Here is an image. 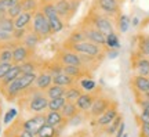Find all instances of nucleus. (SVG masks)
Listing matches in <instances>:
<instances>
[{
    "instance_id": "e433bc0d",
    "label": "nucleus",
    "mask_w": 149,
    "mask_h": 137,
    "mask_svg": "<svg viewBox=\"0 0 149 137\" xmlns=\"http://www.w3.org/2000/svg\"><path fill=\"white\" fill-rule=\"evenodd\" d=\"M22 11H24V8H22V4H21V1L19 3H17V4L14 6H11L10 8L7 10V17H10V18H17V17L21 14Z\"/></svg>"
},
{
    "instance_id": "9b49d317",
    "label": "nucleus",
    "mask_w": 149,
    "mask_h": 137,
    "mask_svg": "<svg viewBox=\"0 0 149 137\" xmlns=\"http://www.w3.org/2000/svg\"><path fill=\"white\" fill-rule=\"evenodd\" d=\"M119 114H120V112H119V104H117L116 101H113L111 104V107H109L102 115H100L98 118H95V119H93V121H94L93 122V126L100 127V129L108 126Z\"/></svg>"
},
{
    "instance_id": "37998d69",
    "label": "nucleus",
    "mask_w": 149,
    "mask_h": 137,
    "mask_svg": "<svg viewBox=\"0 0 149 137\" xmlns=\"http://www.w3.org/2000/svg\"><path fill=\"white\" fill-rule=\"evenodd\" d=\"M119 56V48H108L107 58H116Z\"/></svg>"
},
{
    "instance_id": "aec40b11",
    "label": "nucleus",
    "mask_w": 149,
    "mask_h": 137,
    "mask_svg": "<svg viewBox=\"0 0 149 137\" xmlns=\"http://www.w3.org/2000/svg\"><path fill=\"white\" fill-rule=\"evenodd\" d=\"M40 42H43V40L37 36L35 32L32 31V28L26 32V35H25V36H24V39L21 40L22 44H24V46H26V47L29 48V50H32V51H35V50H36V47L39 46V43H40Z\"/></svg>"
},
{
    "instance_id": "1a4fd4ad",
    "label": "nucleus",
    "mask_w": 149,
    "mask_h": 137,
    "mask_svg": "<svg viewBox=\"0 0 149 137\" xmlns=\"http://www.w3.org/2000/svg\"><path fill=\"white\" fill-rule=\"evenodd\" d=\"M54 60L58 61L62 67L64 65H81V60L77 53H74L69 48H65L64 46L57 50V53L54 56Z\"/></svg>"
},
{
    "instance_id": "a19ab883",
    "label": "nucleus",
    "mask_w": 149,
    "mask_h": 137,
    "mask_svg": "<svg viewBox=\"0 0 149 137\" xmlns=\"http://www.w3.org/2000/svg\"><path fill=\"white\" fill-rule=\"evenodd\" d=\"M13 67V63H0V80L7 74V71Z\"/></svg>"
},
{
    "instance_id": "ddd939ff",
    "label": "nucleus",
    "mask_w": 149,
    "mask_h": 137,
    "mask_svg": "<svg viewBox=\"0 0 149 137\" xmlns=\"http://www.w3.org/2000/svg\"><path fill=\"white\" fill-rule=\"evenodd\" d=\"M44 123H46V112H40V114H35L32 118H29L26 121H24L21 123V126H22V129L31 132L32 134H37L39 129Z\"/></svg>"
},
{
    "instance_id": "c9c22d12",
    "label": "nucleus",
    "mask_w": 149,
    "mask_h": 137,
    "mask_svg": "<svg viewBox=\"0 0 149 137\" xmlns=\"http://www.w3.org/2000/svg\"><path fill=\"white\" fill-rule=\"evenodd\" d=\"M39 0H21V4L24 11H29V13H35L39 10Z\"/></svg>"
},
{
    "instance_id": "0eeeda50",
    "label": "nucleus",
    "mask_w": 149,
    "mask_h": 137,
    "mask_svg": "<svg viewBox=\"0 0 149 137\" xmlns=\"http://www.w3.org/2000/svg\"><path fill=\"white\" fill-rule=\"evenodd\" d=\"M113 103V100H112L109 96H107L104 91H101L100 94L95 97V100H94V103H93V105H91L90 111H88V118H91V119H95V118H98L100 115H102L105 111L111 107V104Z\"/></svg>"
},
{
    "instance_id": "09e8293b",
    "label": "nucleus",
    "mask_w": 149,
    "mask_h": 137,
    "mask_svg": "<svg viewBox=\"0 0 149 137\" xmlns=\"http://www.w3.org/2000/svg\"><path fill=\"white\" fill-rule=\"evenodd\" d=\"M122 137H128V133H124V134H123Z\"/></svg>"
},
{
    "instance_id": "6e6d98bb",
    "label": "nucleus",
    "mask_w": 149,
    "mask_h": 137,
    "mask_svg": "<svg viewBox=\"0 0 149 137\" xmlns=\"http://www.w3.org/2000/svg\"><path fill=\"white\" fill-rule=\"evenodd\" d=\"M130 1H134V0H130Z\"/></svg>"
},
{
    "instance_id": "f704fd0d",
    "label": "nucleus",
    "mask_w": 149,
    "mask_h": 137,
    "mask_svg": "<svg viewBox=\"0 0 149 137\" xmlns=\"http://www.w3.org/2000/svg\"><path fill=\"white\" fill-rule=\"evenodd\" d=\"M0 29H3V31L6 32H13L14 29H15V27H14V20L13 18H10V17H3V18H0Z\"/></svg>"
},
{
    "instance_id": "f03ea898",
    "label": "nucleus",
    "mask_w": 149,
    "mask_h": 137,
    "mask_svg": "<svg viewBox=\"0 0 149 137\" xmlns=\"http://www.w3.org/2000/svg\"><path fill=\"white\" fill-rule=\"evenodd\" d=\"M84 18L88 22H91V24L100 32H102L104 35H108V33H111V32L115 31L113 20L109 18V17H107L105 14L100 13L93 4H91V7L88 8V11H87V14L84 15Z\"/></svg>"
},
{
    "instance_id": "20e7f679",
    "label": "nucleus",
    "mask_w": 149,
    "mask_h": 137,
    "mask_svg": "<svg viewBox=\"0 0 149 137\" xmlns=\"http://www.w3.org/2000/svg\"><path fill=\"white\" fill-rule=\"evenodd\" d=\"M31 28H32V31L35 32L42 40H46V39H48V37L53 35V33H51V28H50V22H48L47 17L40 11V8L33 13V20H32V25H31Z\"/></svg>"
},
{
    "instance_id": "a878e982",
    "label": "nucleus",
    "mask_w": 149,
    "mask_h": 137,
    "mask_svg": "<svg viewBox=\"0 0 149 137\" xmlns=\"http://www.w3.org/2000/svg\"><path fill=\"white\" fill-rule=\"evenodd\" d=\"M65 91H66V87L53 83L51 86H50V87H47V90L44 91V94L47 96L48 100H51V98H58V97H62V96H65Z\"/></svg>"
},
{
    "instance_id": "8fccbe9b",
    "label": "nucleus",
    "mask_w": 149,
    "mask_h": 137,
    "mask_svg": "<svg viewBox=\"0 0 149 137\" xmlns=\"http://www.w3.org/2000/svg\"><path fill=\"white\" fill-rule=\"evenodd\" d=\"M33 137H42V136H39V134H35V136H33Z\"/></svg>"
},
{
    "instance_id": "a18cd8bd",
    "label": "nucleus",
    "mask_w": 149,
    "mask_h": 137,
    "mask_svg": "<svg viewBox=\"0 0 149 137\" xmlns=\"http://www.w3.org/2000/svg\"><path fill=\"white\" fill-rule=\"evenodd\" d=\"M139 137H149V125L139 126Z\"/></svg>"
},
{
    "instance_id": "58836bf2",
    "label": "nucleus",
    "mask_w": 149,
    "mask_h": 137,
    "mask_svg": "<svg viewBox=\"0 0 149 137\" xmlns=\"http://www.w3.org/2000/svg\"><path fill=\"white\" fill-rule=\"evenodd\" d=\"M17 115H18V111L15 108H10V110H7V112H6L4 118H3V122H4L6 125H10L11 122L17 118Z\"/></svg>"
},
{
    "instance_id": "ea45409f",
    "label": "nucleus",
    "mask_w": 149,
    "mask_h": 137,
    "mask_svg": "<svg viewBox=\"0 0 149 137\" xmlns=\"http://www.w3.org/2000/svg\"><path fill=\"white\" fill-rule=\"evenodd\" d=\"M135 119H137L138 126H148L149 125V112L141 111V114L135 116Z\"/></svg>"
},
{
    "instance_id": "39448f33",
    "label": "nucleus",
    "mask_w": 149,
    "mask_h": 137,
    "mask_svg": "<svg viewBox=\"0 0 149 137\" xmlns=\"http://www.w3.org/2000/svg\"><path fill=\"white\" fill-rule=\"evenodd\" d=\"M91 4L94 6L100 13L105 14L112 20H116L117 15L122 14L123 3L119 1V0H93Z\"/></svg>"
},
{
    "instance_id": "4468645a",
    "label": "nucleus",
    "mask_w": 149,
    "mask_h": 137,
    "mask_svg": "<svg viewBox=\"0 0 149 137\" xmlns=\"http://www.w3.org/2000/svg\"><path fill=\"white\" fill-rule=\"evenodd\" d=\"M62 72L69 75L70 78H73L76 82H79L83 78H93V72L86 67H83V65H64Z\"/></svg>"
},
{
    "instance_id": "6ab92c4d",
    "label": "nucleus",
    "mask_w": 149,
    "mask_h": 137,
    "mask_svg": "<svg viewBox=\"0 0 149 137\" xmlns=\"http://www.w3.org/2000/svg\"><path fill=\"white\" fill-rule=\"evenodd\" d=\"M135 50L145 57H149V35L148 33H138L137 35Z\"/></svg>"
},
{
    "instance_id": "a211bd4d",
    "label": "nucleus",
    "mask_w": 149,
    "mask_h": 137,
    "mask_svg": "<svg viewBox=\"0 0 149 137\" xmlns=\"http://www.w3.org/2000/svg\"><path fill=\"white\" fill-rule=\"evenodd\" d=\"M19 75H21V67H19V64H13V67L7 71V74L3 76V79L0 80V90L3 89V87H6L8 83H11L13 80H15Z\"/></svg>"
},
{
    "instance_id": "f3484780",
    "label": "nucleus",
    "mask_w": 149,
    "mask_h": 137,
    "mask_svg": "<svg viewBox=\"0 0 149 137\" xmlns=\"http://www.w3.org/2000/svg\"><path fill=\"white\" fill-rule=\"evenodd\" d=\"M46 123L57 127L62 132V129L68 125V121L62 116V114L59 111H47L46 112Z\"/></svg>"
},
{
    "instance_id": "3c124183",
    "label": "nucleus",
    "mask_w": 149,
    "mask_h": 137,
    "mask_svg": "<svg viewBox=\"0 0 149 137\" xmlns=\"http://www.w3.org/2000/svg\"><path fill=\"white\" fill-rule=\"evenodd\" d=\"M145 96H146V97H149V91H148V93H146V94H145Z\"/></svg>"
},
{
    "instance_id": "7ed1b4c3",
    "label": "nucleus",
    "mask_w": 149,
    "mask_h": 137,
    "mask_svg": "<svg viewBox=\"0 0 149 137\" xmlns=\"http://www.w3.org/2000/svg\"><path fill=\"white\" fill-rule=\"evenodd\" d=\"M81 4V0H55L54 6H55V10L62 20L66 24L76 15L77 8Z\"/></svg>"
},
{
    "instance_id": "7c9ffc66",
    "label": "nucleus",
    "mask_w": 149,
    "mask_h": 137,
    "mask_svg": "<svg viewBox=\"0 0 149 137\" xmlns=\"http://www.w3.org/2000/svg\"><path fill=\"white\" fill-rule=\"evenodd\" d=\"M105 47L107 50L108 48H120V39L115 31L105 35Z\"/></svg>"
},
{
    "instance_id": "c03bdc74",
    "label": "nucleus",
    "mask_w": 149,
    "mask_h": 137,
    "mask_svg": "<svg viewBox=\"0 0 149 137\" xmlns=\"http://www.w3.org/2000/svg\"><path fill=\"white\" fill-rule=\"evenodd\" d=\"M124 130H126V123H124V121L122 122V123H120V126H119V129H117V132H116V134H115V136L113 137H122L123 134H124Z\"/></svg>"
},
{
    "instance_id": "603ef678",
    "label": "nucleus",
    "mask_w": 149,
    "mask_h": 137,
    "mask_svg": "<svg viewBox=\"0 0 149 137\" xmlns=\"http://www.w3.org/2000/svg\"><path fill=\"white\" fill-rule=\"evenodd\" d=\"M119 1H122V3H124V1H126V0H119Z\"/></svg>"
},
{
    "instance_id": "de8ad7c7",
    "label": "nucleus",
    "mask_w": 149,
    "mask_h": 137,
    "mask_svg": "<svg viewBox=\"0 0 149 137\" xmlns=\"http://www.w3.org/2000/svg\"><path fill=\"white\" fill-rule=\"evenodd\" d=\"M1 105H3V98H1V94H0V108H1Z\"/></svg>"
},
{
    "instance_id": "f257e3e1",
    "label": "nucleus",
    "mask_w": 149,
    "mask_h": 137,
    "mask_svg": "<svg viewBox=\"0 0 149 137\" xmlns=\"http://www.w3.org/2000/svg\"><path fill=\"white\" fill-rule=\"evenodd\" d=\"M62 46L65 48H69L72 51L77 54H84V56H91V57H95L98 60H104L107 58V48L98 46L95 43L88 42V40H83V42H77V43H68L64 42Z\"/></svg>"
},
{
    "instance_id": "c756f323",
    "label": "nucleus",
    "mask_w": 149,
    "mask_h": 137,
    "mask_svg": "<svg viewBox=\"0 0 149 137\" xmlns=\"http://www.w3.org/2000/svg\"><path fill=\"white\" fill-rule=\"evenodd\" d=\"M48 22H50V28H51V33H53V35L58 33V32H62L65 29V27H66V22L59 15L54 17V18H50Z\"/></svg>"
},
{
    "instance_id": "4d7b16f0",
    "label": "nucleus",
    "mask_w": 149,
    "mask_h": 137,
    "mask_svg": "<svg viewBox=\"0 0 149 137\" xmlns=\"http://www.w3.org/2000/svg\"><path fill=\"white\" fill-rule=\"evenodd\" d=\"M148 79H149V76H148Z\"/></svg>"
},
{
    "instance_id": "49530a36",
    "label": "nucleus",
    "mask_w": 149,
    "mask_h": 137,
    "mask_svg": "<svg viewBox=\"0 0 149 137\" xmlns=\"http://www.w3.org/2000/svg\"><path fill=\"white\" fill-rule=\"evenodd\" d=\"M138 24H139L138 17H134V20H133V25H134V27H138Z\"/></svg>"
},
{
    "instance_id": "2f4dec72",
    "label": "nucleus",
    "mask_w": 149,
    "mask_h": 137,
    "mask_svg": "<svg viewBox=\"0 0 149 137\" xmlns=\"http://www.w3.org/2000/svg\"><path fill=\"white\" fill-rule=\"evenodd\" d=\"M77 84L83 91H94V90L98 89V84L93 78H83L77 82Z\"/></svg>"
},
{
    "instance_id": "72a5a7b5",
    "label": "nucleus",
    "mask_w": 149,
    "mask_h": 137,
    "mask_svg": "<svg viewBox=\"0 0 149 137\" xmlns=\"http://www.w3.org/2000/svg\"><path fill=\"white\" fill-rule=\"evenodd\" d=\"M65 103H66V98L64 96L58 97V98H51V100H48L47 111H61V108L65 105Z\"/></svg>"
},
{
    "instance_id": "cd10ccee",
    "label": "nucleus",
    "mask_w": 149,
    "mask_h": 137,
    "mask_svg": "<svg viewBox=\"0 0 149 137\" xmlns=\"http://www.w3.org/2000/svg\"><path fill=\"white\" fill-rule=\"evenodd\" d=\"M115 21H116V28L119 29L120 33H127L128 29H130V25H131L130 17L122 13L120 15H117V18L115 20Z\"/></svg>"
},
{
    "instance_id": "9d476101",
    "label": "nucleus",
    "mask_w": 149,
    "mask_h": 137,
    "mask_svg": "<svg viewBox=\"0 0 149 137\" xmlns=\"http://www.w3.org/2000/svg\"><path fill=\"white\" fill-rule=\"evenodd\" d=\"M101 91H102L101 87H98V89L94 90V91H83L81 96H80L79 98L76 100V103H74L76 107H77V110H79L80 112H83L84 115H87L91 108V105H93V103H94V100H95V97L100 94Z\"/></svg>"
},
{
    "instance_id": "dca6fc26",
    "label": "nucleus",
    "mask_w": 149,
    "mask_h": 137,
    "mask_svg": "<svg viewBox=\"0 0 149 137\" xmlns=\"http://www.w3.org/2000/svg\"><path fill=\"white\" fill-rule=\"evenodd\" d=\"M51 84H53V75L50 74L48 71H46L44 68H40V71L36 75L33 87L36 90H40V91H46L47 87H50Z\"/></svg>"
},
{
    "instance_id": "5701e85b",
    "label": "nucleus",
    "mask_w": 149,
    "mask_h": 137,
    "mask_svg": "<svg viewBox=\"0 0 149 137\" xmlns=\"http://www.w3.org/2000/svg\"><path fill=\"white\" fill-rule=\"evenodd\" d=\"M21 67V74H31V72H39L42 68V63H37L35 58H29L25 63L19 64Z\"/></svg>"
},
{
    "instance_id": "393cba45",
    "label": "nucleus",
    "mask_w": 149,
    "mask_h": 137,
    "mask_svg": "<svg viewBox=\"0 0 149 137\" xmlns=\"http://www.w3.org/2000/svg\"><path fill=\"white\" fill-rule=\"evenodd\" d=\"M81 93H83V90L80 89V86L77 83H74V84H72V86H69V87H66V91H65L64 97L66 98V101L76 103V100L81 96Z\"/></svg>"
},
{
    "instance_id": "b1692460",
    "label": "nucleus",
    "mask_w": 149,
    "mask_h": 137,
    "mask_svg": "<svg viewBox=\"0 0 149 137\" xmlns=\"http://www.w3.org/2000/svg\"><path fill=\"white\" fill-rule=\"evenodd\" d=\"M53 83L59 84V86H64V87H69V86L77 83V82H76L73 78H70L69 75L64 74V72H59V74L53 75Z\"/></svg>"
},
{
    "instance_id": "c85d7f7f",
    "label": "nucleus",
    "mask_w": 149,
    "mask_h": 137,
    "mask_svg": "<svg viewBox=\"0 0 149 137\" xmlns=\"http://www.w3.org/2000/svg\"><path fill=\"white\" fill-rule=\"evenodd\" d=\"M37 134H39V136H42V137H59L61 130L57 129V127L51 126V125H48V123H44V125L39 129Z\"/></svg>"
},
{
    "instance_id": "412c9836",
    "label": "nucleus",
    "mask_w": 149,
    "mask_h": 137,
    "mask_svg": "<svg viewBox=\"0 0 149 137\" xmlns=\"http://www.w3.org/2000/svg\"><path fill=\"white\" fill-rule=\"evenodd\" d=\"M32 20H33V13L22 11L17 18H14V27L15 28H31Z\"/></svg>"
},
{
    "instance_id": "423d86ee",
    "label": "nucleus",
    "mask_w": 149,
    "mask_h": 137,
    "mask_svg": "<svg viewBox=\"0 0 149 137\" xmlns=\"http://www.w3.org/2000/svg\"><path fill=\"white\" fill-rule=\"evenodd\" d=\"M77 27L83 31V33H84V36H86V40L93 42V43H95V44H98V46H101V47L107 48L105 47V35H104L102 32L98 31L91 22L87 21L84 17H83V20L77 24Z\"/></svg>"
},
{
    "instance_id": "4be33fe9",
    "label": "nucleus",
    "mask_w": 149,
    "mask_h": 137,
    "mask_svg": "<svg viewBox=\"0 0 149 137\" xmlns=\"http://www.w3.org/2000/svg\"><path fill=\"white\" fill-rule=\"evenodd\" d=\"M123 122V115L122 114H119V115L113 119V121L108 125V126H105V127H102L101 129V132L105 134V136H108V137H113L115 134H116V132H117V129H119V126H120V123Z\"/></svg>"
},
{
    "instance_id": "864d4df0",
    "label": "nucleus",
    "mask_w": 149,
    "mask_h": 137,
    "mask_svg": "<svg viewBox=\"0 0 149 137\" xmlns=\"http://www.w3.org/2000/svg\"><path fill=\"white\" fill-rule=\"evenodd\" d=\"M0 116H1V108H0Z\"/></svg>"
},
{
    "instance_id": "4c0bfd02",
    "label": "nucleus",
    "mask_w": 149,
    "mask_h": 137,
    "mask_svg": "<svg viewBox=\"0 0 149 137\" xmlns=\"http://www.w3.org/2000/svg\"><path fill=\"white\" fill-rule=\"evenodd\" d=\"M31 28H15L14 31L11 32V35H13V39L14 40H17V42H21L22 39H24V36L26 35V32L29 31Z\"/></svg>"
},
{
    "instance_id": "473e14b6",
    "label": "nucleus",
    "mask_w": 149,
    "mask_h": 137,
    "mask_svg": "<svg viewBox=\"0 0 149 137\" xmlns=\"http://www.w3.org/2000/svg\"><path fill=\"white\" fill-rule=\"evenodd\" d=\"M83 40H86L84 33H83V31H81L79 27H76L73 31L69 33V36L66 37V40H65V42H68V43H77V42H83Z\"/></svg>"
},
{
    "instance_id": "5fc2aeb1",
    "label": "nucleus",
    "mask_w": 149,
    "mask_h": 137,
    "mask_svg": "<svg viewBox=\"0 0 149 137\" xmlns=\"http://www.w3.org/2000/svg\"><path fill=\"white\" fill-rule=\"evenodd\" d=\"M104 137H108V136H105V134H104Z\"/></svg>"
},
{
    "instance_id": "13d9d810",
    "label": "nucleus",
    "mask_w": 149,
    "mask_h": 137,
    "mask_svg": "<svg viewBox=\"0 0 149 137\" xmlns=\"http://www.w3.org/2000/svg\"><path fill=\"white\" fill-rule=\"evenodd\" d=\"M81 1H83V0H81Z\"/></svg>"
},
{
    "instance_id": "f8f14e48",
    "label": "nucleus",
    "mask_w": 149,
    "mask_h": 137,
    "mask_svg": "<svg viewBox=\"0 0 149 137\" xmlns=\"http://www.w3.org/2000/svg\"><path fill=\"white\" fill-rule=\"evenodd\" d=\"M130 86L133 90L134 96H144L149 91V79L148 76H141V75L134 74L130 79Z\"/></svg>"
},
{
    "instance_id": "bb28decb",
    "label": "nucleus",
    "mask_w": 149,
    "mask_h": 137,
    "mask_svg": "<svg viewBox=\"0 0 149 137\" xmlns=\"http://www.w3.org/2000/svg\"><path fill=\"white\" fill-rule=\"evenodd\" d=\"M61 114H62V116H64L66 121H69V119H72L76 114H79L80 111L77 110V107H76V104L74 103H70V101H66L65 103V105L61 108V111H59Z\"/></svg>"
},
{
    "instance_id": "2eb2a0df",
    "label": "nucleus",
    "mask_w": 149,
    "mask_h": 137,
    "mask_svg": "<svg viewBox=\"0 0 149 137\" xmlns=\"http://www.w3.org/2000/svg\"><path fill=\"white\" fill-rule=\"evenodd\" d=\"M35 51L29 50L26 46H24L21 42L15 44L13 48V64H22L25 63L26 60L33 57Z\"/></svg>"
},
{
    "instance_id": "79ce46f5",
    "label": "nucleus",
    "mask_w": 149,
    "mask_h": 137,
    "mask_svg": "<svg viewBox=\"0 0 149 137\" xmlns=\"http://www.w3.org/2000/svg\"><path fill=\"white\" fill-rule=\"evenodd\" d=\"M10 40H14L13 35L10 32H6L3 29H0V43H6V42H10Z\"/></svg>"
},
{
    "instance_id": "6e6552de",
    "label": "nucleus",
    "mask_w": 149,
    "mask_h": 137,
    "mask_svg": "<svg viewBox=\"0 0 149 137\" xmlns=\"http://www.w3.org/2000/svg\"><path fill=\"white\" fill-rule=\"evenodd\" d=\"M131 61V69L134 74L141 75V76H149V57H145L137 50H134L130 57Z\"/></svg>"
}]
</instances>
